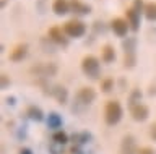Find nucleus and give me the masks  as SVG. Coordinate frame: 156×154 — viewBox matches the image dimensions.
I'll use <instances>...</instances> for the list:
<instances>
[{"label": "nucleus", "mask_w": 156, "mask_h": 154, "mask_svg": "<svg viewBox=\"0 0 156 154\" xmlns=\"http://www.w3.org/2000/svg\"><path fill=\"white\" fill-rule=\"evenodd\" d=\"M81 70L88 78L91 80H98L101 75V65H99V60L96 59L94 55H86L83 57L81 60Z\"/></svg>", "instance_id": "obj_1"}, {"label": "nucleus", "mask_w": 156, "mask_h": 154, "mask_svg": "<svg viewBox=\"0 0 156 154\" xmlns=\"http://www.w3.org/2000/svg\"><path fill=\"white\" fill-rule=\"evenodd\" d=\"M122 118V105L119 101H109L104 107V120L107 125H115Z\"/></svg>", "instance_id": "obj_2"}, {"label": "nucleus", "mask_w": 156, "mask_h": 154, "mask_svg": "<svg viewBox=\"0 0 156 154\" xmlns=\"http://www.w3.org/2000/svg\"><path fill=\"white\" fill-rule=\"evenodd\" d=\"M63 31H65V34L68 37H78L85 36L86 33V25L83 23L81 20H76V18H73V20H68L65 25H63Z\"/></svg>", "instance_id": "obj_3"}, {"label": "nucleus", "mask_w": 156, "mask_h": 154, "mask_svg": "<svg viewBox=\"0 0 156 154\" xmlns=\"http://www.w3.org/2000/svg\"><path fill=\"white\" fill-rule=\"evenodd\" d=\"M76 102L83 105V107H88V105H91L93 102H94L96 99V91L91 88V86H83V88L78 89V93L75 96Z\"/></svg>", "instance_id": "obj_4"}, {"label": "nucleus", "mask_w": 156, "mask_h": 154, "mask_svg": "<svg viewBox=\"0 0 156 154\" xmlns=\"http://www.w3.org/2000/svg\"><path fill=\"white\" fill-rule=\"evenodd\" d=\"M31 73L34 76H42V78H51L57 73L55 63H37L31 68Z\"/></svg>", "instance_id": "obj_5"}, {"label": "nucleus", "mask_w": 156, "mask_h": 154, "mask_svg": "<svg viewBox=\"0 0 156 154\" xmlns=\"http://www.w3.org/2000/svg\"><path fill=\"white\" fill-rule=\"evenodd\" d=\"M49 39L52 42H55V44H58V46H62V47L68 46V36L65 34L63 28H60V26H52L51 29H49Z\"/></svg>", "instance_id": "obj_6"}, {"label": "nucleus", "mask_w": 156, "mask_h": 154, "mask_svg": "<svg viewBox=\"0 0 156 154\" xmlns=\"http://www.w3.org/2000/svg\"><path fill=\"white\" fill-rule=\"evenodd\" d=\"M130 115L135 122H145L150 115V109L141 102L133 104V105H130Z\"/></svg>", "instance_id": "obj_7"}, {"label": "nucleus", "mask_w": 156, "mask_h": 154, "mask_svg": "<svg viewBox=\"0 0 156 154\" xmlns=\"http://www.w3.org/2000/svg\"><path fill=\"white\" fill-rule=\"evenodd\" d=\"M111 29L114 31L115 36L125 37L129 29H130V26H129V23H127V20H124V18H114V20L111 21Z\"/></svg>", "instance_id": "obj_8"}, {"label": "nucleus", "mask_w": 156, "mask_h": 154, "mask_svg": "<svg viewBox=\"0 0 156 154\" xmlns=\"http://www.w3.org/2000/svg\"><path fill=\"white\" fill-rule=\"evenodd\" d=\"M120 154H138L135 138L132 135H125L120 143Z\"/></svg>", "instance_id": "obj_9"}, {"label": "nucleus", "mask_w": 156, "mask_h": 154, "mask_svg": "<svg viewBox=\"0 0 156 154\" xmlns=\"http://www.w3.org/2000/svg\"><path fill=\"white\" fill-rule=\"evenodd\" d=\"M125 16H127V23H129L130 29L138 31L140 29V13L132 7V8H127L125 10Z\"/></svg>", "instance_id": "obj_10"}, {"label": "nucleus", "mask_w": 156, "mask_h": 154, "mask_svg": "<svg viewBox=\"0 0 156 154\" xmlns=\"http://www.w3.org/2000/svg\"><path fill=\"white\" fill-rule=\"evenodd\" d=\"M70 10L78 16H83V15H88L91 13V7L88 3H83L81 0H70Z\"/></svg>", "instance_id": "obj_11"}, {"label": "nucleus", "mask_w": 156, "mask_h": 154, "mask_svg": "<svg viewBox=\"0 0 156 154\" xmlns=\"http://www.w3.org/2000/svg\"><path fill=\"white\" fill-rule=\"evenodd\" d=\"M52 12L55 13L57 16H63L67 13H70V2L68 0H54L52 3Z\"/></svg>", "instance_id": "obj_12"}, {"label": "nucleus", "mask_w": 156, "mask_h": 154, "mask_svg": "<svg viewBox=\"0 0 156 154\" xmlns=\"http://www.w3.org/2000/svg\"><path fill=\"white\" fill-rule=\"evenodd\" d=\"M28 44H18L10 54V60L12 62H21L24 57L28 55Z\"/></svg>", "instance_id": "obj_13"}, {"label": "nucleus", "mask_w": 156, "mask_h": 154, "mask_svg": "<svg viewBox=\"0 0 156 154\" xmlns=\"http://www.w3.org/2000/svg\"><path fill=\"white\" fill-rule=\"evenodd\" d=\"M51 94L57 99L58 104H62V105L67 104V101H68V91L63 88V86H54V88L51 89Z\"/></svg>", "instance_id": "obj_14"}, {"label": "nucleus", "mask_w": 156, "mask_h": 154, "mask_svg": "<svg viewBox=\"0 0 156 154\" xmlns=\"http://www.w3.org/2000/svg\"><path fill=\"white\" fill-rule=\"evenodd\" d=\"M101 60L104 63H112L115 60V52H114V47L112 46H104L102 47V52H101Z\"/></svg>", "instance_id": "obj_15"}, {"label": "nucleus", "mask_w": 156, "mask_h": 154, "mask_svg": "<svg viewBox=\"0 0 156 154\" xmlns=\"http://www.w3.org/2000/svg\"><path fill=\"white\" fill-rule=\"evenodd\" d=\"M26 115L31 120H34V122H42L44 120V112L39 107H36V105H29L26 109Z\"/></svg>", "instance_id": "obj_16"}, {"label": "nucleus", "mask_w": 156, "mask_h": 154, "mask_svg": "<svg viewBox=\"0 0 156 154\" xmlns=\"http://www.w3.org/2000/svg\"><path fill=\"white\" fill-rule=\"evenodd\" d=\"M135 47H136V39L135 37H127V39L122 42L124 55H133L135 54Z\"/></svg>", "instance_id": "obj_17"}, {"label": "nucleus", "mask_w": 156, "mask_h": 154, "mask_svg": "<svg viewBox=\"0 0 156 154\" xmlns=\"http://www.w3.org/2000/svg\"><path fill=\"white\" fill-rule=\"evenodd\" d=\"M47 127L52 130H57L62 127V117L57 112H51L47 115Z\"/></svg>", "instance_id": "obj_18"}, {"label": "nucleus", "mask_w": 156, "mask_h": 154, "mask_svg": "<svg viewBox=\"0 0 156 154\" xmlns=\"http://www.w3.org/2000/svg\"><path fill=\"white\" fill-rule=\"evenodd\" d=\"M52 141H54V144L63 146V144L68 143V135L65 132H62V130H57V132L52 135Z\"/></svg>", "instance_id": "obj_19"}, {"label": "nucleus", "mask_w": 156, "mask_h": 154, "mask_svg": "<svg viewBox=\"0 0 156 154\" xmlns=\"http://www.w3.org/2000/svg\"><path fill=\"white\" fill-rule=\"evenodd\" d=\"M143 13H145V18L148 21H156V3H153V2L146 3Z\"/></svg>", "instance_id": "obj_20"}, {"label": "nucleus", "mask_w": 156, "mask_h": 154, "mask_svg": "<svg viewBox=\"0 0 156 154\" xmlns=\"http://www.w3.org/2000/svg\"><path fill=\"white\" fill-rule=\"evenodd\" d=\"M72 139H73V143H76V144H85V143H90L91 135L88 133V132L76 133V135H73V136H72Z\"/></svg>", "instance_id": "obj_21"}, {"label": "nucleus", "mask_w": 156, "mask_h": 154, "mask_svg": "<svg viewBox=\"0 0 156 154\" xmlns=\"http://www.w3.org/2000/svg\"><path fill=\"white\" fill-rule=\"evenodd\" d=\"M101 89L104 91V93H109V91L114 89V80L112 78H106V80H102V83H101Z\"/></svg>", "instance_id": "obj_22"}, {"label": "nucleus", "mask_w": 156, "mask_h": 154, "mask_svg": "<svg viewBox=\"0 0 156 154\" xmlns=\"http://www.w3.org/2000/svg\"><path fill=\"white\" fill-rule=\"evenodd\" d=\"M133 8H135L138 13L145 12V5H143V2H141V0H135V2H133Z\"/></svg>", "instance_id": "obj_23"}, {"label": "nucleus", "mask_w": 156, "mask_h": 154, "mask_svg": "<svg viewBox=\"0 0 156 154\" xmlns=\"http://www.w3.org/2000/svg\"><path fill=\"white\" fill-rule=\"evenodd\" d=\"M138 154H156V151H154L153 148L145 146V148H140V149H138Z\"/></svg>", "instance_id": "obj_24"}, {"label": "nucleus", "mask_w": 156, "mask_h": 154, "mask_svg": "<svg viewBox=\"0 0 156 154\" xmlns=\"http://www.w3.org/2000/svg\"><path fill=\"white\" fill-rule=\"evenodd\" d=\"M150 136L153 138V141H156V122L150 127Z\"/></svg>", "instance_id": "obj_25"}, {"label": "nucleus", "mask_w": 156, "mask_h": 154, "mask_svg": "<svg viewBox=\"0 0 156 154\" xmlns=\"http://www.w3.org/2000/svg\"><path fill=\"white\" fill-rule=\"evenodd\" d=\"M0 78H2V89H5V88H7V86L10 84V81H8V76L3 73L2 76H0Z\"/></svg>", "instance_id": "obj_26"}, {"label": "nucleus", "mask_w": 156, "mask_h": 154, "mask_svg": "<svg viewBox=\"0 0 156 154\" xmlns=\"http://www.w3.org/2000/svg\"><path fill=\"white\" fill-rule=\"evenodd\" d=\"M20 154H33V151L29 148H21L20 149Z\"/></svg>", "instance_id": "obj_27"}, {"label": "nucleus", "mask_w": 156, "mask_h": 154, "mask_svg": "<svg viewBox=\"0 0 156 154\" xmlns=\"http://www.w3.org/2000/svg\"><path fill=\"white\" fill-rule=\"evenodd\" d=\"M7 104H10V105H15V98H7Z\"/></svg>", "instance_id": "obj_28"}]
</instances>
